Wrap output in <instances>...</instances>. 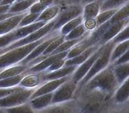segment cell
I'll return each mask as SVG.
<instances>
[{
	"label": "cell",
	"instance_id": "16",
	"mask_svg": "<svg viewBox=\"0 0 129 113\" xmlns=\"http://www.w3.org/2000/svg\"><path fill=\"white\" fill-rule=\"evenodd\" d=\"M78 66L76 65H69V66H63L62 67L52 71V72H42L43 73V78L45 81L59 79L64 77L71 75L76 70Z\"/></svg>",
	"mask_w": 129,
	"mask_h": 113
},
{
	"label": "cell",
	"instance_id": "30",
	"mask_svg": "<svg viewBox=\"0 0 129 113\" xmlns=\"http://www.w3.org/2000/svg\"><path fill=\"white\" fill-rule=\"evenodd\" d=\"M83 22V18H82V16L80 15L77 17L74 18V19L68 22L67 23H65L59 30V33L61 35H63L65 36L67 35L68 33H69L72 30H74L76 27H77L78 25H81L82 23Z\"/></svg>",
	"mask_w": 129,
	"mask_h": 113
},
{
	"label": "cell",
	"instance_id": "33",
	"mask_svg": "<svg viewBox=\"0 0 129 113\" xmlns=\"http://www.w3.org/2000/svg\"><path fill=\"white\" fill-rule=\"evenodd\" d=\"M3 112H10V113H33L34 111L31 108L29 102H26L22 104L13 106V107H10L7 109H2Z\"/></svg>",
	"mask_w": 129,
	"mask_h": 113
},
{
	"label": "cell",
	"instance_id": "18",
	"mask_svg": "<svg viewBox=\"0 0 129 113\" xmlns=\"http://www.w3.org/2000/svg\"><path fill=\"white\" fill-rule=\"evenodd\" d=\"M100 46H101V45H98V44L92 45V46L89 47L88 48H87L85 50H84L80 54H79L77 56L71 58V59H66L64 66H69V65L79 66V64L84 62L85 60H87L93 53V52H95L100 47Z\"/></svg>",
	"mask_w": 129,
	"mask_h": 113
},
{
	"label": "cell",
	"instance_id": "22",
	"mask_svg": "<svg viewBox=\"0 0 129 113\" xmlns=\"http://www.w3.org/2000/svg\"><path fill=\"white\" fill-rule=\"evenodd\" d=\"M28 66L27 64H17L15 65H12L8 67H5L0 72V79H3L5 78L13 77L15 75H19L21 73L27 72L28 69Z\"/></svg>",
	"mask_w": 129,
	"mask_h": 113
},
{
	"label": "cell",
	"instance_id": "32",
	"mask_svg": "<svg viewBox=\"0 0 129 113\" xmlns=\"http://www.w3.org/2000/svg\"><path fill=\"white\" fill-rule=\"evenodd\" d=\"M126 3H128V0H104L101 4L100 11L110 9H118Z\"/></svg>",
	"mask_w": 129,
	"mask_h": 113
},
{
	"label": "cell",
	"instance_id": "6",
	"mask_svg": "<svg viewBox=\"0 0 129 113\" xmlns=\"http://www.w3.org/2000/svg\"><path fill=\"white\" fill-rule=\"evenodd\" d=\"M36 89H27L19 86L13 92L0 98V109L13 107L27 102Z\"/></svg>",
	"mask_w": 129,
	"mask_h": 113
},
{
	"label": "cell",
	"instance_id": "36",
	"mask_svg": "<svg viewBox=\"0 0 129 113\" xmlns=\"http://www.w3.org/2000/svg\"><path fill=\"white\" fill-rule=\"evenodd\" d=\"M116 11L117 9H110V10H105V11H100L98 14V16L96 17L97 27L108 22L113 16V15L116 13Z\"/></svg>",
	"mask_w": 129,
	"mask_h": 113
},
{
	"label": "cell",
	"instance_id": "14",
	"mask_svg": "<svg viewBox=\"0 0 129 113\" xmlns=\"http://www.w3.org/2000/svg\"><path fill=\"white\" fill-rule=\"evenodd\" d=\"M76 103L71 100L59 102L56 103H51L45 109L40 110V112H72L76 109Z\"/></svg>",
	"mask_w": 129,
	"mask_h": 113
},
{
	"label": "cell",
	"instance_id": "35",
	"mask_svg": "<svg viewBox=\"0 0 129 113\" xmlns=\"http://www.w3.org/2000/svg\"><path fill=\"white\" fill-rule=\"evenodd\" d=\"M64 41V36L59 34L58 36L55 38L51 42L48 44V46L46 47V49L43 52V53L41 55L43 56H48L50 55L52 52L56 50L63 41Z\"/></svg>",
	"mask_w": 129,
	"mask_h": 113
},
{
	"label": "cell",
	"instance_id": "42",
	"mask_svg": "<svg viewBox=\"0 0 129 113\" xmlns=\"http://www.w3.org/2000/svg\"><path fill=\"white\" fill-rule=\"evenodd\" d=\"M129 61V50L127 52H125L123 55H122L120 57H119L116 60L114 61V62L111 64V65L114 66V65H117V64H123V63L128 62Z\"/></svg>",
	"mask_w": 129,
	"mask_h": 113
},
{
	"label": "cell",
	"instance_id": "31",
	"mask_svg": "<svg viewBox=\"0 0 129 113\" xmlns=\"http://www.w3.org/2000/svg\"><path fill=\"white\" fill-rule=\"evenodd\" d=\"M90 33H88L87 34H85L84 36L81 38H75V39H71V40H64V41L54 50L53 52H52L51 55H54V54H57V53H60V52H65V51H68L71 48H72L76 44H77L78 42H79L82 38L87 36L88 35H89Z\"/></svg>",
	"mask_w": 129,
	"mask_h": 113
},
{
	"label": "cell",
	"instance_id": "53",
	"mask_svg": "<svg viewBox=\"0 0 129 113\" xmlns=\"http://www.w3.org/2000/svg\"><path fill=\"white\" fill-rule=\"evenodd\" d=\"M1 2H2V0H0V3H1Z\"/></svg>",
	"mask_w": 129,
	"mask_h": 113
},
{
	"label": "cell",
	"instance_id": "23",
	"mask_svg": "<svg viewBox=\"0 0 129 113\" xmlns=\"http://www.w3.org/2000/svg\"><path fill=\"white\" fill-rule=\"evenodd\" d=\"M129 78L125 79L114 92V99L117 103H123L128 100Z\"/></svg>",
	"mask_w": 129,
	"mask_h": 113
},
{
	"label": "cell",
	"instance_id": "11",
	"mask_svg": "<svg viewBox=\"0 0 129 113\" xmlns=\"http://www.w3.org/2000/svg\"><path fill=\"white\" fill-rule=\"evenodd\" d=\"M67 54H68V51H65V52H60V53L48 55L45 59H43L41 62H39V63L30 66L27 69V72H29V73L44 72L56 60L61 59H65Z\"/></svg>",
	"mask_w": 129,
	"mask_h": 113
},
{
	"label": "cell",
	"instance_id": "12",
	"mask_svg": "<svg viewBox=\"0 0 129 113\" xmlns=\"http://www.w3.org/2000/svg\"><path fill=\"white\" fill-rule=\"evenodd\" d=\"M127 25H128V18L124 20H122L120 22L110 25V26L107 28V30L105 31L103 35L100 38L97 44L104 45L107 42L110 41L118 33H119L125 27V26H126Z\"/></svg>",
	"mask_w": 129,
	"mask_h": 113
},
{
	"label": "cell",
	"instance_id": "13",
	"mask_svg": "<svg viewBox=\"0 0 129 113\" xmlns=\"http://www.w3.org/2000/svg\"><path fill=\"white\" fill-rule=\"evenodd\" d=\"M44 82L45 80L43 78L42 72H26V74L21 80L19 86L27 89H37Z\"/></svg>",
	"mask_w": 129,
	"mask_h": 113
},
{
	"label": "cell",
	"instance_id": "19",
	"mask_svg": "<svg viewBox=\"0 0 129 113\" xmlns=\"http://www.w3.org/2000/svg\"><path fill=\"white\" fill-rule=\"evenodd\" d=\"M60 6H61L60 2H56L51 5L48 6L39 14V17L36 22L42 21V22H48L50 21L55 19L59 14V10H60Z\"/></svg>",
	"mask_w": 129,
	"mask_h": 113
},
{
	"label": "cell",
	"instance_id": "1",
	"mask_svg": "<svg viewBox=\"0 0 129 113\" xmlns=\"http://www.w3.org/2000/svg\"><path fill=\"white\" fill-rule=\"evenodd\" d=\"M119 85L113 72L112 65L109 64L103 70L93 75L84 86H86V88L90 90L112 95Z\"/></svg>",
	"mask_w": 129,
	"mask_h": 113
},
{
	"label": "cell",
	"instance_id": "25",
	"mask_svg": "<svg viewBox=\"0 0 129 113\" xmlns=\"http://www.w3.org/2000/svg\"><path fill=\"white\" fill-rule=\"evenodd\" d=\"M113 72L119 84H121L129 75V63L125 62L112 66Z\"/></svg>",
	"mask_w": 129,
	"mask_h": 113
},
{
	"label": "cell",
	"instance_id": "43",
	"mask_svg": "<svg viewBox=\"0 0 129 113\" xmlns=\"http://www.w3.org/2000/svg\"><path fill=\"white\" fill-rule=\"evenodd\" d=\"M37 2H39L41 5H44L45 8H48V6L57 2V0H38Z\"/></svg>",
	"mask_w": 129,
	"mask_h": 113
},
{
	"label": "cell",
	"instance_id": "4",
	"mask_svg": "<svg viewBox=\"0 0 129 113\" xmlns=\"http://www.w3.org/2000/svg\"><path fill=\"white\" fill-rule=\"evenodd\" d=\"M114 46L115 44L111 41L104 44L101 53L100 54L98 58L96 59V61L93 62L88 73L85 75V77L78 84V86H84L93 75H95L96 73L103 70L110 64L111 54Z\"/></svg>",
	"mask_w": 129,
	"mask_h": 113
},
{
	"label": "cell",
	"instance_id": "20",
	"mask_svg": "<svg viewBox=\"0 0 129 113\" xmlns=\"http://www.w3.org/2000/svg\"><path fill=\"white\" fill-rule=\"evenodd\" d=\"M47 22H34L32 24H30L28 25H25L23 27H18L17 28L15 29V33H16V41L25 37L27 35L34 33V31L39 30L40 27L45 25Z\"/></svg>",
	"mask_w": 129,
	"mask_h": 113
},
{
	"label": "cell",
	"instance_id": "29",
	"mask_svg": "<svg viewBox=\"0 0 129 113\" xmlns=\"http://www.w3.org/2000/svg\"><path fill=\"white\" fill-rule=\"evenodd\" d=\"M25 74L26 72L13 77L0 79V88H11L19 86L21 80L22 79V78L25 76Z\"/></svg>",
	"mask_w": 129,
	"mask_h": 113
},
{
	"label": "cell",
	"instance_id": "47",
	"mask_svg": "<svg viewBox=\"0 0 129 113\" xmlns=\"http://www.w3.org/2000/svg\"><path fill=\"white\" fill-rule=\"evenodd\" d=\"M60 1L64 2H72L73 0H60Z\"/></svg>",
	"mask_w": 129,
	"mask_h": 113
},
{
	"label": "cell",
	"instance_id": "3",
	"mask_svg": "<svg viewBox=\"0 0 129 113\" xmlns=\"http://www.w3.org/2000/svg\"><path fill=\"white\" fill-rule=\"evenodd\" d=\"M59 2L61 3L60 10L56 18V23L52 31L59 30L65 23L82 14L83 5L81 3Z\"/></svg>",
	"mask_w": 129,
	"mask_h": 113
},
{
	"label": "cell",
	"instance_id": "28",
	"mask_svg": "<svg viewBox=\"0 0 129 113\" xmlns=\"http://www.w3.org/2000/svg\"><path fill=\"white\" fill-rule=\"evenodd\" d=\"M129 16V4L126 3L125 5H122L119 8L117 9L116 13L113 15V16L108 20L110 25L120 22L128 18Z\"/></svg>",
	"mask_w": 129,
	"mask_h": 113
},
{
	"label": "cell",
	"instance_id": "9",
	"mask_svg": "<svg viewBox=\"0 0 129 113\" xmlns=\"http://www.w3.org/2000/svg\"><path fill=\"white\" fill-rule=\"evenodd\" d=\"M59 31L56 30V31H51L49 33L48 37L45 38V40H44L42 43H40L39 45H37L34 50H32L25 58L20 62V64H27L28 62H31L32 60L35 59L36 58L40 56L45 50L46 49V47L48 46V44L51 42L52 41L59 35Z\"/></svg>",
	"mask_w": 129,
	"mask_h": 113
},
{
	"label": "cell",
	"instance_id": "50",
	"mask_svg": "<svg viewBox=\"0 0 129 113\" xmlns=\"http://www.w3.org/2000/svg\"><path fill=\"white\" fill-rule=\"evenodd\" d=\"M99 1H100V2H101V3H102V2H103L104 0H99Z\"/></svg>",
	"mask_w": 129,
	"mask_h": 113
},
{
	"label": "cell",
	"instance_id": "21",
	"mask_svg": "<svg viewBox=\"0 0 129 113\" xmlns=\"http://www.w3.org/2000/svg\"><path fill=\"white\" fill-rule=\"evenodd\" d=\"M89 35H88L87 36L82 38L79 42H78L77 44H76L72 48H71L68 51V54L66 55L65 59H69L74 58V57L78 55L79 54H80L81 52H82L87 48H88L89 47L94 45L89 38Z\"/></svg>",
	"mask_w": 129,
	"mask_h": 113
},
{
	"label": "cell",
	"instance_id": "10",
	"mask_svg": "<svg viewBox=\"0 0 129 113\" xmlns=\"http://www.w3.org/2000/svg\"><path fill=\"white\" fill-rule=\"evenodd\" d=\"M71 77V75L64 77V78H59V79L45 81L43 84H42L39 87H38L35 89V91L30 95V99H31L33 98H35L37 96L41 95H44V94H46V93L54 92L62 83H64V81H67L68 79H69Z\"/></svg>",
	"mask_w": 129,
	"mask_h": 113
},
{
	"label": "cell",
	"instance_id": "7",
	"mask_svg": "<svg viewBox=\"0 0 129 113\" xmlns=\"http://www.w3.org/2000/svg\"><path fill=\"white\" fill-rule=\"evenodd\" d=\"M77 86L78 84L73 81L71 77L53 92L51 103L64 102L73 99Z\"/></svg>",
	"mask_w": 129,
	"mask_h": 113
},
{
	"label": "cell",
	"instance_id": "27",
	"mask_svg": "<svg viewBox=\"0 0 129 113\" xmlns=\"http://www.w3.org/2000/svg\"><path fill=\"white\" fill-rule=\"evenodd\" d=\"M128 50H129V39L115 44L111 54L110 64H113L115 60H116L119 57H120L122 55H123Z\"/></svg>",
	"mask_w": 129,
	"mask_h": 113
},
{
	"label": "cell",
	"instance_id": "51",
	"mask_svg": "<svg viewBox=\"0 0 129 113\" xmlns=\"http://www.w3.org/2000/svg\"><path fill=\"white\" fill-rule=\"evenodd\" d=\"M59 1H60V0H57V2H59Z\"/></svg>",
	"mask_w": 129,
	"mask_h": 113
},
{
	"label": "cell",
	"instance_id": "48",
	"mask_svg": "<svg viewBox=\"0 0 129 113\" xmlns=\"http://www.w3.org/2000/svg\"><path fill=\"white\" fill-rule=\"evenodd\" d=\"M80 1H81V0H73L72 2H79V3Z\"/></svg>",
	"mask_w": 129,
	"mask_h": 113
},
{
	"label": "cell",
	"instance_id": "17",
	"mask_svg": "<svg viewBox=\"0 0 129 113\" xmlns=\"http://www.w3.org/2000/svg\"><path fill=\"white\" fill-rule=\"evenodd\" d=\"M53 92L46 93L44 95H41L29 99L28 102L34 112H39L40 110L45 109V107L48 106L51 103L52 98H53Z\"/></svg>",
	"mask_w": 129,
	"mask_h": 113
},
{
	"label": "cell",
	"instance_id": "26",
	"mask_svg": "<svg viewBox=\"0 0 129 113\" xmlns=\"http://www.w3.org/2000/svg\"><path fill=\"white\" fill-rule=\"evenodd\" d=\"M38 0H21L16 2L11 5L8 13H20L27 12L28 9Z\"/></svg>",
	"mask_w": 129,
	"mask_h": 113
},
{
	"label": "cell",
	"instance_id": "45",
	"mask_svg": "<svg viewBox=\"0 0 129 113\" xmlns=\"http://www.w3.org/2000/svg\"><path fill=\"white\" fill-rule=\"evenodd\" d=\"M17 0H2L0 5H13V3H15Z\"/></svg>",
	"mask_w": 129,
	"mask_h": 113
},
{
	"label": "cell",
	"instance_id": "34",
	"mask_svg": "<svg viewBox=\"0 0 129 113\" xmlns=\"http://www.w3.org/2000/svg\"><path fill=\"white\" fill-rule=\"evenodd\" d=\"M88 32L85 27L84 25L82 23L81 25H78L76 27L74 30H72L69 33L64 36V40H71V39H75V38H79L84 36L85 34H87Z\"/></svg>",
	"mask_w": 129,
	"mask_h": 113
},
{
	"label": "cell",
	"instance_id": "5",
	"mask_svg": "<svg viewBox=\"0 0 129 113\" xmlns=\"http://www.w3.org/2000/svg\"><path fill=\"white\" fill-rule=\"evenodd\" d=\"M55 23H56V19L47 22L44 26L40 27L39 30L34 31V33L27 35L25 37L20 38V39L14 41L12 44H11L10 45H8V47H6L5 48L0 49V54H2L4 52L8 51V50H10L13 49V48H15V47L33 43L34 41H38L39 39L45 37L46 35H48L50 32H51L53 30V26L55 25Z\"/></svg>",
	"mask_w": 129,
	"mask_h": 113
},
{
	"label": "cell",
	"instance_id": "54",
	"mask_svg": "<svg viewBox=\"0 0 129 113\" xmlns=\"http://www.w3.org/2000/svg\"><path fill=\"white\" fill-rule=\"evenodd\" d=\"M1 71H2V70H0V72H1Z\"/></svg>",
	"mask_w": 129,
	"mask_h": 113
},
{
	"label": "cell",
	"instance_id": "2",
	"mask_svg": "<svg viewBox=\"0 0 129 113\" xmlns=\"http://www.w3.org/2000/svg\"><path fill=\"white\" fill-rule=\"evenodd\" d=\"M48 34L37 41L15 47L0 54V70L19 64L37 45H39L40 43L45 40Z\"/></svg>",
	"mask_w": 129,
	"mask_h": 113
},
{
	"label": "cell",
	"instance_id": "40",
	"mask_svg": "<svg viewBox=\"0 0 129 113\" xmlns=\"http://www.w3.org/2000/svg\"><path fill=\"white\" fill-rule=\"evenodd\" d=\"M82 24L84 25L86 30L88 32H92L94 29L97 27L96 20V18H91V19H83Z\"/></svg>",
	"mask_w": 129,
	"mask_h": 113
},
{
	"label": "cell",
	"instance_id": "44",
	"mask_svg": "<svg viewBox=\"0 0 129 113\" xmlns=\"http://www.w3.org/2000/svg\"><path fill=\"white\" fill-rule=\"evenodd\" d=\"M11 8L10 5H0V14L5 13L8 12L9 9Z\"/></svg>",
	"mask_w": 129,
	"mask_h": 113
},
{
	"label": "cell",
	"instance_id": "49",
	"mask_svg": "<svg viewBox=\"0 0 129 113\" xmlns=\"http://www.w3.org/2000/svg\"><path fill=\"white\" fill-rule=\"evenodd\" d=\"M0 112H3V111H2V109H0Z\"/></svg>",
	"mask_w": 129,
	"mask_h": 113
},
{
	"label": "cell",
	"instance_id": "8",
	"mask_svg": "<svg viewBox=\"0 0 129 113\" xmlns=\"http://www.w3.org/2000/svg\"><path fill=\"white\" fill-rule=\"evenodd\" d=\"M103 48V45L100 46V47L95 52H93V53L87 60H85L84 62L79 64L77 67L76 70L71 75V79L73 80V81L74 83L78 84L81 81V80L85 77V75L88 73V71L90 70V67H92L93 62L96 61V59L98 58V56L101 53Z\"/></svg>",
	"mask_w": 129,
	"mask_h": 113
},
{
	"label": "cell",
	"instance_id": "37",
	"mask_svg": "<svg viewBox=\"0 0 129 113\" xmlns=\"http://www.w3.org/2000/svg\"><path fill=\"white\" fill-rule=\"evenodd\" d=\"M16 41L15 30L6 34L0 36V49L5 48Z\"/></svg>",
	"mask_w": 129,
	"mask_h": 113
},
{
	"label": "cell",
	"instance_id": "41",
	"mask_svg": "<svg viewBox=\"0 0 129 113\" xmlns=\"http://www.w3.org/2000/svg\"><path fill=\"white\" fill-rule=\"evenodd\" d=\"M65 59H58L56 62L52 64L44 72H52L54 70H56L61 67H62L64 65V62H65Z\"/></svg>",
	"mask_w": 129,
	"mask_h": 113
},
{
	"label": "cell",
	"instance_id": "15",
	"mask_svg": "<svg viewBox=\"0 0 129 113\" xmlns=\"http://www.w3.org/2000/svg\"><path fill=\"white\" fill-rule=\"evenodd\" d=\"M27 13V11L17 13L5 20L1 21L0 22V36L10 33L14 30L16 28H17L21 19Z\"/></svg>",
	"mask_w": 129,
	"mask_h": 113
},
{
	"label": "cell",
	"instance_id": "52",
	"mask_svg": "<svg viewBox=\"0 0 129 113\" xmlns=\"http://www.w3.org/2000/svg\"><path fill=\"white\" fill-rule=\"evenodd\" d=\"M18 1H21V0H17V1H16V2H18Z\"/></svg>",
	"mask_w": 129,
	"mask_h": 113
},
{
	"label": "cell",
	"instance_id": "38",
	"mask_svg": "<svg viewBox=\"0 0 129 113\" xmlns=\"http://www.w3.org/2000/svg\"><path fill=\"white\" fill-rule=\"evenodd\" d=\"M129 39V27L128 25L125 26V27L116 34L114 37L113 38L111 41L114 44H119L120 42H122L125 40Z\"/></svg>",
	"mask_w": 129,
	"mask_h": 113
},
{
	"label": "cell",
	"instance_id": "46",
	"mask_svg": "<svg viewBox=\"0 0 129 113\" xmlns=\"http://www.w3.org/2000/svg\"><path fill=\"white\" fill-rule=\"evenodd\" d=\"M96 1H98V0H81L79 3H81L82 5H84L85 4L90 3V2H96Z\"/></svg>",
	"mask_w": 129,
	"mask_h": 113
},
{
	"label": "cell",
	"instance_id": "39",
	"mask_svg": "<svg viewBox=\"0 0 129 113\" xmlns=\"http://www.w3.org/2000/svg\"><path fill=\"white\" fill-rule=\"evenodd\" d=\"M40 13H27L21 19L18 27H23L25 25L34 23L38 19Z\"/></svg>",
	"mask_w": 129,
	"mask_h": 113
},
{
	"label": "cell",
	"instance_id": "24",
	"mask_svg": "<svg viewBox=\"0 0 129 113\" xmlns=\"http://www.w3.org/2000/svg\"><path fill=\"white\" fill-rule=\"evenodd\" d=\"M101 4L102 3L98 0L96 2H92L84 5L82 14L83 19L96 18L100 12Z\"/></svg>",
	"mask_w": 129,
	"mask_h": 113
}]
</instances>
